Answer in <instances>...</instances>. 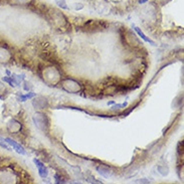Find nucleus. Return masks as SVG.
<instances>
[{
	"label": "nucleus",
	"instance_id": "nucleus-10",
	"mask_svg": "<svg viewBox=\"0 0 184 184\" xmlns=\"http://www.w3.org/2000/svg\"><path fill=\"white\" fill-rule=\"evenodd\" d=\"M56 4H58V6H60V8H63V9H69L67 7V5H65V0H56Z\"/></svg>",
	"mask_w": 184,
	"mask_h": 184
},
{
	"label": "nucleus",
	"instance_id": "nucleus-14",
	"mask_svg": "<svg viewBox=\"0 0 184 184\" xmlns=\"http://www.w3.org/2000/svg\"><path fill=\"white\" fill-rule=\"evenodd\" d=\"M0 147H2V148H4V149H7V150H10V148L7 146V145L4 143V141L3 142H1V140H0Z\"/></svg>",
	"mask_w": 184,
	"mask_h": 184
},
{
	"label": "nucleus",
	"instance_id": "nucleus-5",
	"mask_svg": "<svg viewBox=\"0 0 184 184\" xmlns=\"http://www.w3.org/2000/svg\"><path fill=\"white\" fill-rule=\"evenodd\" d=\"M10 58H11L10 51H9L6 47L0 46V63H7Z\"/></svg>",
	"mask_w": 184,
	"mask_h": 184
},
{
	"label": "nucleus",
	"instance_id": "nucleus-16",
	"mask_svg": "<svg viewBox=\"0 0 184 184\" xmlns=\"http://www.w3.org/2000/svg\"><path fill=\"white\" fill-rule=\"evenodd\" d=\"M148 0H139V3L140 4H143V3H145V2H147Z\"/></svg>",
	"mask_w": 184,
	"mask_h": 184
},
{
	"label": "nucleus",
	"instance_id": "nucleus-7",
	"mask_svg": "<svg viewBox=\"0 0 184 184\" xmlns=\"http://www.w3.org/2000/svg\"><path fill=\"white\" fill-rule=\"evenodd\" d=\"M133 27H134V29H135V30H136V32L138 33V35H139L140 37L142 38L143 40H144V41L149 42V44H152V45H156V44H155V42H154L153 40L151 39V38L147 37V36L144 34V32H143V31L141 30V29L139 28V27H137V26H135V25H133Z\"/></svg>",
	"mask_w": 184,
	"mask_h": 184
},
{
	"label": "nucleus",
	"instance_id": "nucleus-17",
	"mask_svg": "<svg viewBox=\"0 0 184 184\" xmlns=\"http://www.w3.org/2000/svg\"><path fill=\"white\" fill-rule=\"evenodd\" d=\"M113 104H115V102H114V101H112V102H109V103H108V105H113Z\"/></svg>",
	"mask_w": 184,
	"mask_h": 184
},
{
	"label": "nucleus",
	"instance_id": "nucleus-11",
	"mask_svg": "<svg viewBox=\"0 0 184 184\" xmlns=\"http://www.w3.org/2000/svg\"><path fill=\"white\" fill-rule=\"evenodd\" d=\"M13 3L20 4V5H24V4H28L31 2V0H12Z\"/></svg>",
	"mask_w": 184,
	"mask_h": 184
},
{
	"label": "nucleus",
	"instance_id": "nucleus-1",
	"mask_svg": "<svg viewBox=\"0 0 184 184\" xmlns=\"http://www.w3.org/2000/svg\"><path fill=\"white\" fill-rule=\"evenodd\" d=\"M33 122H34L35 126L41 131H45L48 128V120H47L46 116L42 113H36L33 116Z\"/></svg>",
	"mask_w": 184,
	"mask_h": 184
},
{
	"label": "nucleus",
	"instance_id": "nucleus-4",
	"mask_svg": "<svg viewBox=\"0 0 184 184\" xmlns=\"http://www.w3.org/2000/svg\"><path fill=\"white\" fill-rule=\"evenodd\" d=\"M33 162L35 163L36 167H37L38 173H39V176L40 177H42V178H45V177L48 175V171H47L46 167H45L44 165V163L40 162L38 159H34V160H33Z\"/></svg>",
	"mask_w": 184,
	"mask_h": 184
},
{
	"label": "nucleus",
	"instance_id": "nucleus-9",
	"mask_svg": "<svg viewBox=\"0 0 184 184\" xmlns=\"http://www.w3.org/2000/svg\"><path fill=\"white\" fill-rule=\"evenodd\" d=\"M35 96V94L34 93H27V94L25 95H20L19 96V101L20 102H25L27 101V100H29V99H32L33 97Z\"/></svg>",
	"mask_w": 184,
	"mask_h": 184
},
{
	"label": "nucleus",
	"instance_id": "nucleus-6",
	"mask_svg": "<svg viewBox=\"0 0 184 184\" xmlns=\"http://www.w3.org/2000/svg\"><path fill=\"white\" fill-rule=\"evenodd\" d=\"M7 128L12 133H17V132L21 130V124L18 121H16V120H10L7 125Z\"/></svg>",
	"mask_w": 184,
	"mask_h": 184
},
{
	"label": "nucleus",
	"instance_id": "nucleus-13",
	"mask_svg": "<svg viewBox=\"0 0 184 184\" xmlns=\"http://www.w3.org/2000/svg\"><path fill=\"white\" fill-rule=\"evenodd\" d=\"M83 7H84V5L81 3H76V4H74V8L77 9V10H79V9H81Z\"/></svg>",
	"mask_w": 184,
	"mask_h": 184
},
{
	"label": "nucleus",
	"instance_id": "nucleus-8",
	"mask_svg": "<svg viewBox=\"0 0 184 184\" xmlns=\"http://www.w3.org/2000/svg\"><path fill=\"white\" fill-rule=\"evenodd\" d=\"M98 171L100 172V174H102L103 176H105L106 178H108V177L111 176V173H112V171H111L109 168H105V167H98L97 168Z\"/></svg>",
	"mask_w": 184,
	"mask_h": 184
},
{
	"label": "nucleus",
	"instance_id": "nucleus-3",
	"mask_svg": "<svg viewBox=\"0 0 184 184\" xmlns=\"http://www.w3.org/2000/svg\"><path fill=\"white\" fill-rule=\"evenodd\" d=\"M2 140L5 141V142L7 143V144L10 145V146L12 147V148L14 149L18 154H21V155H25V154H26L25 149H24L23 147H22L20 144H18V143L15 142L14 140L10 139V138H7V137H6V138H3Z\"/></svg>",
	"mask_w": 184,
	"mask_h": 184
},
{
	"label": "nucleus",
	"instance_id": "nucleus-15",
	"mask_svg": "<svg viewBox=\"0 0 184 184\" xmlns=\"http://www.w3.org/2000/svg\"><path fill=\"white\" fill-rule=\"evenodd\" d=\"M136 183H149L150 181L147 180V179H139V180H136Z\"/></svg>",
	"mask_w": 184,
	"mask_h": 184
},
{
	"label": "nucleus",
	"instance_id": "nucleus-12",
	"mask_svg": "<svg viewBox=\"0 0 184 184\" xmlns=\"http://www.w3.org/2000/svg\"><path fill=\"white\" fill-rule=\"evenodd\" d=\"M127 106V103H123V104H118V105H115L113 107V110H117V109H121V108H125Z\"/></svg>",
	"mask_w": 184,
	"mask_h": 184
},
{
	"label": "nucleus",
	"instance_id": "nucleus-2",
	"mask_svg": "<svg viewBox=\"0 0 184 184\" xmlns=\"http://www.w3.org/2000/svg\"><path fill=\"white\" fill-rule=\"evenodd\" d=\"M63 87L65 91H67L69 93H78L81 91V86H79V83H77L76 81H72V79H65L63 83Z\"/></svg>",
	"mask_w": 184,
	"mask_h": 184
}]
</instances>
